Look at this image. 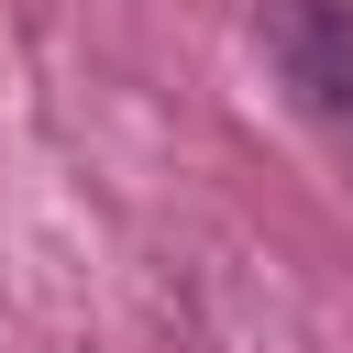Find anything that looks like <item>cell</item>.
Returning <instances> with one entry per match:
<instances>
[{
    "label": "cell",
    "mask_w": 353,
    "mask_h": 353,
    "mask_svg": "<svg viewBox=\"0 0 353 353\" xmlns=\"http://www.w3.org/2000/svg\"><path fill=\"white\" fill-rule=\"evenodd\" d=\"M265 44H276V66L298 77L309 110L353 121V11L342 0H265Z\"/></svg>",
    "instance_id": "obj_1"
}]
</instances>
